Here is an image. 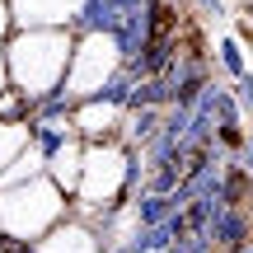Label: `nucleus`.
<instances>
[{
    "label": "nucleus",
    "mask_w": 253,
    "mask_h": 253,
    "mask_svg": "<svg viewBox=\"0 0 253 253\" xmlns=\"http://www.w3.org/2000/svg\"><path fill=\"white\" fill-rule=\"evenodd\" d=\"M230 99H235L239 118H244V126L253 122V71H244L239 80H230Z\"/></svg>",
    "instance_id": "nucleus-10"
},
{
    "label": "nucleus",
    "mask_w": 253,
    "mask_h": 253,
    "mask_svg": "<svg viewBox=\"0 0 253 253\" xmlns=\"http://www.w3.org/2000/svg\"><path fill=\"white\" fill-rule=\"evenodd\" d=\"M202 239H207L216 253H235L239 244L253 239V211H244V207H216Z\"/></svg>",
    "instance_id": "nucleus-3"
},
{
    "label": "nucleus",
    "mask_w": 253,
    "mask_h": 253,
    "mask_svg": "<svg viewBox=\"0 0 253 253\" xmlns=\"http://www.w3.org/2000/svg\"><path fill=\"white\" fill-rule=\"evenodd\" d=\"M113 71H118V56H113L108 38H75L71 66H66V94L75 103H89Z\"/></svg>",
    "instance_id": "nucleus-2"
},
{
    "label": "nucleus",
    "mask_w": 253,
    "mask_h": 253,
    "mask_svg": "<svg viewBox=\"0 0 253 253\" xmlns=\"http://www.w3.org/2000/svg\"><path fill=\"white\" fill-rule=\"evenodd\" d=\"M9 33H14V28H9V5H5V0H0V42H5Z\"/></svg>",
    "instance_id": "nucleus-15"
},
{
    "label": "nucleus",
    "mask_w": 253,
    "mask_h": 253,
    "mask_svg": "<svg viewBox=\"0 0 253 253\" xmlns=\"http://www.w3.org/2000/svg\"><path fill=\"white\" fill-rule=\"evenodd\" d=\"M244 9H249V38H253V0H244Z\"/></svg>",
    "instance_id": "nucleus-16"
},
{
    "label": "nucleus",
    "mask_w": 253,
    "mask_h": 253,
    "mask_svg": "<svg viewBox=\"0 0 253 253\" xmlns=\"http://www.w3.org/2000/svg\"><path fill=\"white\" fill-rule=\"evenodd\" d=\"M75 38L66 28H28V33H9L0 42L5 56V84L19 89L28 103L42 99L52 89H66V66H71Z\"/></svg>",
    "instance_id": "nucleus-1"
},
{
    "label": "nucleus",
    "mask_w": 253,
    "mask_h": 253,
    "mask_svg": "<svg viewBox=\"0 0 253 253\" xmlns=\"http://www.w3.org/2000/svg\"><path fill=\"white\" fill-rule=\"evenodd\" d=\"M0 253H33V244H24V239H9V235H0Z\"/></svg>",
    "instance_id": "nucleus-14"
},
{
    "label": "nucleus",
    "mask_w": 253,
    "mask_h": 253,
    "mask_svg": "<svg viewBox=\"0 0 253 253\" xmlns=\"http://www.w3.org/2000/svg\"><path fill=\"white\" fill-rule=\"evenodd\" d=\"M126 94H131V80H126L122 71H113L108 80L99 84V94H94L89 103H103V108H113V113H122V108H126Z\"/></svg>",
    "instance_id": "nucleus-8"
},
{
    "label": "nucleus",
    "mask_w": 253,
    "mask_h": 253,
    "mask_svg": "<svg viewBox=\"0 0 253 253\" xmlns=\"http://www.w3.org/2000/svg\"><path fill=\"white\" fill-rule=\"evenodd\" d=\"M71 145H75V141H71V131H66V126H42V122H28V150L38 155V164H42V169L56 160V155H66Z\"/></svg>",
    "instance_id": "nucleus-5"
},
{
    "label": "nucleus",
    "mask_w": 253,
    "mask_h": 253,
    "mask_svg": "<svg viewBox=\"0 0 253 253\" xmlns=\"http://www.w3.org/2000/svg\"><path fill=\"white\" fill-rule=\"evenodd\" d=\"M249 71V61H244V42H239V33H220L216 38V75L220 80H239V75Z\"/></svg>",
    "instance_id": "nucleus-6"
},
{
    "label": "nucleus",
    "mask_w": 253,
    "mask_h": 253,
    "mask_svg": "<svg viewBox=\"0 0 253 253\" xmlns=\"http://www.w3.org/2000/svg\"><path fill=\"white\" fill-rule=\"evenodd\" d=\"M131 207H136V225H141V230H155V225H164V220L173 216L169 197H150V192H136Z\"/></svg>",
    "instance_id": "nucleus-7"
},
{
    "label": "nucleus",
    "mask_w": 253,
    "mask_h": 253,
    "mask_svg": "<svg viewBox=\"0 0 253 253\" xmlns=\"http://www.w3.org/2000/svg\"><path fill=\"white\" fill-rule=\"evenodd\" d=\"M118 5L113 0H80L75 5V19H71V38H108L118 28Z\"/></svg>",
    "instance_id": "nucleus-4"
},
{
    "label": "nucleus",
    "mask_w": 253,
    "mask_h": 253,
    "mask_svg": "<svg viewBox=\"0 0 253 253\" xmlns=\"http://www.w3.org/2000/svg\"><path fill=\"white\" fill-rule=\"evenodd\" d=\"M183 183L178 169H145L141 178V192H150V197H173V188Z\"/></svg>",
    "instance_id": "nucleus-9"
},
{
    "label": "nucleus",
    "mask_w": 253,
    "mask_h": 253,
    "mask_svg": "<svg viewBox=\"0 0 253 253\" xmlns=\"http://www.w3.org/2000/svg\"><path fill=\"white\" fill-rule=\"evenodd\" d=\"M235 164H239V169H244L249 178H253V126H249V136H244V150L235 155Z\"/></svg>",
    "instance_id": "nucleus-12"
},
{
    "label": "nucleus",
    "mask_w": 253,
    "mask_h": 253,
    "mask_svg": "<svg viewBox=\"0 0 253 253\" xmlns=\"http://www.w3.org/2000/svg\"><path fill=\"white\" fill-rule=\"evenodd\" d=\"M244 136H249V126H216V131H211V141H216L220 150L235 160V155L244 150Z\"/></svg>",
    "instance_id": "nucleus-11"
},
{
    "label": "nucleus",
    "mask_w": 253,
    "mask_h": 253,
    "mask_svg": "<svg viewBox=\"0 0 253 253\" xmlns=\"http://www.w3.org/2000/svg\"><path fill=\"white\" fill-rule=\"evenodd\" d=\"M0 89H5V56H0Z\"/></svg>",
    "instance_id": "nucleus-17"
},
{
    "label": "nucleus",
    "mask_w": 253,
    "mask_h": 253,
    "mask_svg": "<svg viewBox=\"0 0 253 253\" xmlns=\"http://www.w3.org/2000/svg\"><path fill=\"white\" fill-rule=\"evenodd\" d=\"M192 5H197L207 19H225V14H230V5H225V0H192Z\"/></svg>",
    "instance_id": "nucleus-13"
}]
</instances>
